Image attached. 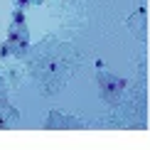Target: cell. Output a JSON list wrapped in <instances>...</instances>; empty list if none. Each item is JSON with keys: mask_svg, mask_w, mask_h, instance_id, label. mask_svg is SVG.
Instances as JSON below:
<instances>
[{"mask_svg": "<svg viewBox=\"0 0 150 150\" xmlns=\"http://www.w3.org/2000/svg\"><path fill=\"white\" fill-rule=\"evenodd\" d=\"M27 69L30 76L37 81L42 93H54L59 91L67 81L71 79L76 69V52L69 42H62L57 37H47L40 45H30L27 49Z\"/></svg>", "mask_w": 150, "mask_h": 150, "instance_id": "obj_1", "label": "cell"}, {"mask_svg": "<svg viewBox=\"0 0 150 150\" xmlns=\"http://www.w3.org/2000/svg\"><path fill=\"white\" fill-rule=\"evenodd\" d=\"M5 47H8V54L12 59H25L30 49V32H27V22H25V10L12 12V20L8 27V37H5Z\"/></svg>", "mask_w": 150, "mask_h": 150, "instance_id": "obj_2", "label": "cell"}, {"mask_svg": "<svg viewBox=\"0 0 150 150\" xmlns=\"http://www.w3.org/2000/svg\"><path fill=\"white\" fill-rule=\"evenodd\" d=\"M96 81H98V93H101V98L106 103H108V106H118V103H121L128 81L121 79V76H116V74H111L101 64V59L96 62Z\"/></svg>", "mask_w": 150, "mask_h": 150, "instance_id": "obj_3", "label": "cell"}, {"mask_svg": "<svg viewBox=\"0 0 150 150\" xmlns=\"http://www.w3.org/2000/svg\"><path fill=\"white\" fill-rule=\"evenodd\" d=\"M47 130H74V128H84V118L81 116H69V113H59V111H49L47 121H45Z\"/></svg>", "mask_w": 150, "mask_h": 150, "instance_id": "obj_4", "label": "cell"}, {"mask_svg": "<svg viewBox=\"0 0 150 150\" xmlns=\"http://www.w3.org/2000/svg\"><path fill=\"white\" fill-rule=\"evenodd\" d=\"M128 30L135 40H140V42L148 40V10L145 8H138L128 17Z\"/></svg>", "mask_w": 150, "mask_h": 150, "instance_id": "obj_5", "label": "cell"}, {"mask_svg": "<svg viewBox=\"0 0 150 150\" xmlns=\"http://www.w3.org/2000/svg\"><path fill=\"white\" fill-rule=\"evenodd\" d=\"M17 123H20V113H17V108L8 101V96H0V130L15 128Z\"/></svg>", "mask_w": 150, "mask_h": 150, "instance_id": "obj_6", "label": "cell"}, {"mask_svg": "<svg viewBox=\"0 0 150 150\" xmlns=\"http://www.w3.org/2000/svg\"><path fill=\"white\" fill-rule=\"evenodd\" d=\"M15 3V8L17 10H25V8H30V0H12Z\"/></svg>", "mask_w": 150, "mask_h": 150, "instance_id": "obj_7", "label": "cell"}, {"mask_svg": "<svg viewBox=\"0 0 150 150\" xmlns=\"http://www.w3.org/2000/svg\"><path fill=\"white\" fill-rule=\"evenodd\" d=\"M45 0H30V5H42Z\"/></svg>", "mask_w": 150, "mask_h": 150, "instance_id": "obj_8", "label": "cell"}]
</instances>
